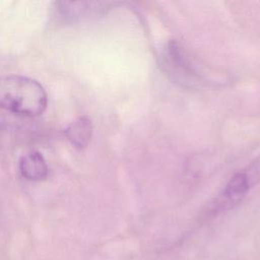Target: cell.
Returning a JSON list of instances; mask_svg holds the SVG:
<instances>
[{
	"label": "cell",
	"mask_w": 260,
	"mask_h": 260,
	"mask_svg": "<svg viewBox=\"0 0 260 260\" xmlns=\"http://www.w3.org/2000/svg\"><path fill=\"white\" fill-rule=\"evenodd\" d=\"M45 88L37 80L21 75L0 76V108L25 117H37L47 108Z\"/></svg>",
	"instance_id": "6da1fadb"
},
{
	"label": "cell",
	"mask_w": 260,
	"mask_h": 260,
	"mask_svg": "<svg viewBox=\"0 0 260 260\" xmlns=\"http://www.w3.org/2000/svg\"><path fill=\"white\" fill-rule=\"evenodd\" d=\"M259 182L260 154L230 179L220 193L206 207L202 218L208 220L235 208Z\"/></svg>",
	"instance_id": "7a4b0ae2"
},
{
	"label": "cell",
	"mask_w": 260,
	"mask_h": 260,
	"mask_svg": "<svg viewBox=\"0 0 260 260\" xmlns=\"http://www.w3.org/2000/svg\"><path fill=\"white\" fill-rule=\"evenodd\" d=\"M164 58L166 68L176 80L190 84L200 82L201 76L197 74L182 47L177 42L169 43Z\"/></svg>",
	"instance_id": "3957f363"
},
{
	"label": "cell",
	"mask_w": 260,
	"mask_h": 260,
	"mask_svg": "<svg viewBox=\"0 0 260 260\" xmlns=\"http://www.w3.org/2000/svg\"><path fill=\"white\" fill-rule=\"evenodd\" d=\"M21 175L29 181L46 180L49 174V167L46 159L39 151H30L24 154L19 160Z\"/></svg>",
	"instance_id": "277c9868"
},
{
	"label": "cell",
	"mask_w": 260,
	"mask_h": 260,
	"mask_svg": "<svg viewBox=\"0 0 260 260\" xmlns=\"http://www.w3.org/2000/svg\"><path fill=\"white\" fill-rule=\"evenodd\" d=\"M65 135L75 148H85L92 135V124L90 119L87 116L77 118L66 127Z\"/></svg>",
	"instance_id": "5b68a950"
}]
</instances>
